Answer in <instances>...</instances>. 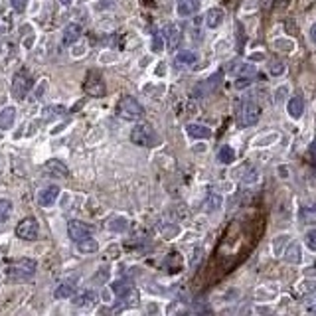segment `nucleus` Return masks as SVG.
Wrapping results in <instances>:
<instances>
[{
	"instance_id": "nucleus-1",
	"label": "nucleus",
	"mask_w": 316,
	"mask_h": 316,
	"mask_svg": "<svg viewBox=\"0 0 316 316\" xmlns=\"http://www.w3.org/2000/svg\"><path fill=\"white\" fill-rule=\"evenodd\" d=\"M131 140L138 146H156L160 142L158 138V133L152 129V125L148 123H142V125H136L133 131H131Z\"/></svg>"
},
{
	"instance_id": "nucleus-2",
	"label": "nucleus",
	"mask_w": 316,
	"mask_h": 316,
	"mask_svg": "<svg viewBox=\"0 0 316 316\" xmlns=\"http://www.w3.org/2000/svg\"><path fill=\"white\" fill-rule=\"evenodd\" d=\"M117 113H119V117L125 119V121H136V119L142 117L144 109H142V105H140L135 97L127 95V97H123V99L119 101V105H117Z\"/></svg>"
},
{
	"instance_id": "nucleus-3",
	"label": "nucleus",
	"mask_w": 316,
	"mask_h": 316,
	"mask_svg": "<svg viewBox=\"0 0 316 316\" xmlns=\"http://www.w3.org/2000/svg\"><path fill=\"white\" fill-rule=\"evenodd\" d=\"M36 267H38V263L34 259H18L16 263H12L8 267V275L16 281H28L34 277Z\"/></svg>"
},
{
	"instance_id": "nucleus-4",
	"label": "nucleus",
	"mask_w": 316,
	"mask_h": 316,
	"mask_svg": "<svg viewBox=\"0 0 316 316\" xmlns=\"http://www.w3.org/2000/svg\"><path fill=\"white\" fill-rule=\"evenodd\" d=\"M261 119V109H259V105L257 103H243L241 107H239V113H237V123L241 129H247V127H253L257 125V121Z\"/></svg>"
},
{
	"instance_id": "nucleus-5",
	"label": "nucleus",
	"mask_w": 316,
	"mask_h": 316,
	"mask_svg": "<svg viewBox=\"0 0 316 316\" xmlns=\"http://www.w3.org/2000/svg\"><path fill=\"white\" fill-rule=\"evenodd\" d=\"M30 87H32V77H30V73H28L26 69H20L18 73H14V79H12V89H10L14 99L22 101V99L28 95Z\"/></svg>"
},
{
	"instance_id": "nucleus-6",
	"label": "nucleus",
	"mask_w": 316,
	"mask_h": 316,
	"mask_svg": "<svg viewBox=\"0 0 316 316\" xmlns=\"http://www.w3.org/2000/svg\"><path fill=\"white\" fill-rule=\"evenodd\" d=\"M83 91L91 97H105L107 93V87H105V81L103 77L97 73V71H89L87 73V79L83 83Z\"/></svg>"
},
{
	"instance_id": "nucleus-7",
	"label": "nucleus",
	"mask_w": 316,
	"mask_h": 316,
	"mask_svg": "<svg viewBox=\"0 0 316 316\" xmlns=\"http://www.w3.org/2000/svg\"><path fill=\"white\" fill-rule=\"evenodd\" d=\"M222 85V71L209 75L205 79H202L196 87H194V95L196 97H205V95H212L214 91H218V87Z\"/></svg>"
},
{
	"instance_id": "nucleus-8",
	"label": "nucleus",
	"mask_w": 316,
	"mask_h": 316,
	"mask_svg": "<svg viewBox=\"0 0 316 316\" xmlns=\"http://www.w3.org/2000/svg\"><path fill=\"white\" fill-rule=\"evenodd\" d=\"M38 233H40V226L34 218H24L18 226H16V235L20 239H26V241H34L38 239Z\"/></svg>"
},
{
	"instance_id": "nucleus-9",
	"label": "nucleus",
	"mask_w": 316,
	"mask_h": 316,
	"mask_svg": "<svg viewBox=\"0 0 316 316\" xmlns=\"http://www.w3.org/2000/svg\"><path fill=\"white\" fill-rule=\"evenodd\" d=\"M91 227L87 226V224H83V222H77V220H73V222H69V226H68V233H69V237L77 243V241H83V239H87V237H91Z\"/></svg>"
},
{
	"instance_id": "nucleus-10",
	"label": "nucleus",
	"mask_w": 316,
	"mask_h": 316,
	"mask_svg": "<svg viewBox=\"0 0 316 316\" xmlns=\"http://www.w3.org/2000/svg\"><path fill=\"white\" fill-rule=\"evenodd\" d=\"M58 196H60V186L49 184V186H45V188L40 190V194H38V203H40L42 207H49V205H54V202L58 200Z\"/></svg>"
},
{
	"instance_id": "nucleus-11",
	"label": "nucleus",
	"mask_w": 316,
	"mask_h": 316,
	"mask_svg": "<svg viewBox=\"0 0 316 316\" xmlns=\"http://www.w3.org/2000/svg\"><path fill=\"white\" fill-rule=\"evenodd\" d=\"M44 168L49 176H56V178H68L69 176V168L62 160H58V158H49V160L44 164Z\"/></svg>"
},
{
	"instance_id": "nucleus-12",
	"label": "nucleus",
	"mask_w": 316,
	"mask_h": 316,
	"mask_svg": "<svg viewBox=\"0 0 316 316\" xmlns=\"http://www.w3.org/2000/svg\"><path fill=\"white\" fill-rule=\"evenodd\" d=\"M200 8H202V0H180L176 4V12L182 18L194 16L196 12H200Z\"/></svg>"
},
{
	"instance_id": "nucleus-13",
	"label": "nucleus",
	"mask_w": 316,
	"mask_h": 316,
	"mask_svg": "<svg viewBox=\"0 0 316 316\" xmlns=\"http://www.w3.org/2000/svg\"><path fill=\"white\" fill-rule=\"evenodd\" d=\"M174 62H176V66L190 68V66H196L200 62V56L196 54V51H192V49H182V51H178V54L174 56Z\"/></svg>"
},
{
	"instance_id": "nucleus-14",
	"label": "nucleus",
	"mask_w": 316,
	"mask_h": 316,
	"mask_svg": "<svg viewBox=\"0 0 316 316\" xmlns=\"http://www.w3.org/2000/svg\"><path fill=\"white\" fill-rule=\"evenodd\" d=\"M186 135L190 138H209L212 136V131H209V127L200 125V123H188L186 125Z\"/></svg>"
},
{
	"instance_id": "nucleus-15",
	"label": "nucleus",
	"mask_w": 316,
	"mask_h": 316,
	"mask_svg": "<svg viewBox=\"0 0 316 316\" xmlns=\"http://www.w3.org/2000/svg\"><path fill=\"white\" fill-rule=\"evenodd\" d=\"M79 38H81V26H79V24H69V26H66V30H64L62 44H64V45H71V44L77 42Z\"/></svg>"
},
{
	"instance_id": "nucleus-16",
	"label": "nucleus",
	"mask_w": 316,
	"mask_h": 316,
	"mask_svg": "<svg viewBox=\"0 0 316 316\" xmlns=\"http://www.w3.org/2000/svg\"><path fill=\"white\" fill-rule=\"evenodd\" d=\"M287 111H289V115H291L293 119H300V117H302V111H304V101H302L300 97L289 99V103H287Z\"/></svg>"
},
{
	"instance_id": "nucleus-17",
	"label": "nucleus",
	"mask_w": 316,
	"mask_h": 316,
	"mask_svg": "<svg viewBox=\"0 0 316 316\" xmlns=\"http://www.w3.org/2000/svg\"><path fill=\"white\" fill-rule=\"evenodd\" d=\"M224 22V10L222 8H209L205 14V26L207 28H218Z\"/></svg>"
},
{
	"instance_id": "nucleus-18",
	"label": "nucleus",
	"mask_w": 316,
	"mask_h": 316,
	"mask_svg": "<svg viewBox=\"0 0 316 316\" xmlns=\"http://www.w3.org/2000/svg\"><path fill=\"white\" fill-rule=\"evenodd\" d=\"M14 119H16V109L14 107H6L0 111V129L2 131H8L12 125H14Z\"/></svg>"
},
{
	"instance_id": "nucleus-19",
	"label": "nucleus",
	"mask_w": 316,
	"mask_h": 316,
	"mask_svg": "<svg viewBox=\"0 0 316 316\" xmlns=\"http://www.w3.org/2000/svg\"><path fill=\"white\" fill-rule=\"evenodd\" d=\"M111 291H113L117 296H125L127 293L133 291V281H129V279H119V281H115V283L111 285Z\"/></svg>"
},
{
	"instance_id": "nucleus-20",
	"label": "nucleus",
	"mask_w": 316,
	"mask_h": 316,
	"mask_svg": "<svg viewBox=\"0 0 316 316\" xmlns=\"http://www.w3.org/2000/svg\"><path fill=\"white\" fill-rule=\"evenodd\" d=\"M95 300H97V294L91 293V291H85V293L73 296V304L75 306H91V304H95Z\"/></svg>"
},
{
	"instance_id": "nucleus-21",
	"label": "nucleus",
	"mask_w": 316,
	"mask_h": 316,
	"mask_svg": "<svg viewBox=\"0 0 316 316\" xmlns=\"http://www.w3.org/2000/svg\"><path fill=\"white\" fill-rule=\"evenodd\" d=\"M218 160H220L222 164H231V162L235 160V150H233V146L224 144V146L220 148V152H218Z\"/></svg>"
},
{
	"instance_id": "nucleus-22",
	"label": "nucleus",
	"mask_w": 316,
	"mask_h": 316,
	"mask_svg": "<svg viewBox=\"0 0 316 316\" xmlns=\"http://www.w3.org/2000/svg\"><path fill=\"white\" fill-rule=\"evenodd\" d=\"M302 255H300V245L298 243H291L287 249H285V261L287 263H300Z\"/></svg>"
},
{
	"instance_id": "nucleus-23",
	"label": "nucleus",
	"mask_w": 316,
	"mask_h": 316,
	"mask_svg": "<svg viewBox=\"0 0 316 316\" xmlns=\"http://www.w3.org/2000/svg\"><path fill=\"white\" fill-rule=\"evenodd\" d=\"M56 298L58 300H64V298H71L75 294V285L73 283H62L58 289H56Z\"/></svg>"
},
{
	"instance_id": "nucleus-24",
	"label": "nucleus",
	"mask_w": 316,
	"mask_h": 316,
	"mask_svg": "<svg viewBox=\"0 0 316 316\" xmlns=\"http://www.w3.org/2000/svg\"><path fill=\"white\" fill-rule=\"evenodd\" d=\"M300 222L302 224H316V203L300 207Z\"/></svg>"
},
{
	"instance_id": "nucleus-25",
	"label": "nucleus",
	"mask_w": 316,
	"mask_h": 316,
	"mask_svg": "<svg viewBox=\"0 0 316 316\" xmlns=\"http://www.w3.org/2000/svg\"><path fill=\"white\" fill-rule=\"evenodd\" d=\"M164 36L168 38V47L170 49H176V45L180 44V30L176 28V26H166V32H164Z\"/></svg>"
},
{
	"instance_id": "nucleus-26",
	"label": "nucleus",
	"mask_w": 316,
	"mask_h": 316,
	"mask_svg": "<svg viewBox=\"0 0 316 316\" xmlns=\"http://www.w3.org/2000/svg\"><path fill=\"white\" fill-rule=\"evenodd\" d=\"M239 176H241V180H243V182L251 184V182H255V180L259 178V172H257V170H255L253 166L245 164L243 168H239Z\"/></svg>"
},
{
	"instance_id": "nucleus-27",
	"label": "nucleus",
	"mask_w": 316,
	"mask_h": 316,
	"mask_svg": "<svg viewBox=\"0 0 316 316\" xmlns=\"http://www.w3.org/2000/svg\"><path fill=\"white\" fill-rule=\"evenodd\" d=\"M77 249H79L81 253H85V255H91V253H95V251L99 249V245H97L95 239L87 237V239H83V241H77Z\"/></svg>"
},
{
	"instance_id": "nucleus-28",
	"label": "nucleus",
	"mask_w": 316,
	"mask_h": 316,
	"mask_svg": "<svg viewBox=\"0 0 316 316\" xmlns=\"http://www.w3.org/2000/svg\"><path fill=\"white\" fill-rule=\"evenodd\" d=\"M233 73L235 75H247V77H251V75L257 73V68L253 64H235L233 66Z\"/></svg>"
},
{
	"instance_id": "nucleus-29",
	"label": "nucleus",
	"mask_w": 316,
	"mask_h": 316,
	"mask_svg": "<svg viewBox=\"0 0 316 316\" xmlns=\"http://www.w3.org/2000/svg\"><path fill=\"white\" fill-rule=\"evenodd\" d=\"M107 227H109L111 231H125V229L129 227V222H127L125 218H111L109 224H107Z\"/></svg>"
},
{
	"instance_id": "nucleus-30",
	"label": "nucleus",
	"mask_w": 316,
	"mask_h": 316,
	"mask_svg": "<svg viewBox=\"0 0 316 316\" xmlns=\"http://www.w3.org/2000/svg\"><path fill=\"white\" fill-rule=\"evenodd\" d=\"M205 207V212H209V214H214V212H218L220 209V205H222V198L220 196H209L207 200H205V203H203Z\"/></svg>"
},
{
	"instance_id": "nucleus-31",
	"label": "nucleus",
	"mask_w": 316,
	"mask_h": 316,
	"mask_svg": "<svg viewBox=\"0 0 316 316\" xmlns=\"http://www.w3.org/2000/svg\"><path fill=\"white\" fill-rule=\"evenodd\" d=\"M12 214V202L10 200H0V222H6Z\"/></svg>"
},
{
	"instance_id": "nucleus-32",
	"label": "nucleus",
	"mask_w": 316,
	"mask_h": 316,
	"mask_svg": "<svg viewBox=\"0 0 316 316\" xmlns=\"http://www.w3.org/2000/svg\"><path fill=\"white\" fill-rule=\"evenodd\" d=\"M273 45L281 51H293L294 49V44L291 40H273Z\"/></svg>"
},
{
	"instance_id": "nucleus-33",
	"label": "nucleus",
	"mask_w": 316,
	"mask_h": 316,
	"mask_svg": "<svg viewBox=\"0 0 316 316\" xmlns=\"http://www.w3.org/2000/svg\"><path fill=\"white\" fill-rule=\"evenodd\" d=\"M304 239H306V245H308L312 251H316V229H308L306 235H304Z\"/></svg>"
},
{
	"instance_id": "nucleus-34",
	"label": "nucleus",
	"mask_w": 316,
	"mask_h": 316,
	"mask_svg": "<svg viewBox=\"0 0 316 316\" xmlns=\"http://www.w3.org/2000/svg\"><path fill=\"white\" fill-rule=\"evenodd\" d=\"M300 291H302L304 294L314 293V291H316V281H302V283H300Z\"/></svg>"
},
{
	"instance_id": "nucleus-35",
	"label": "nucleus",
	"mask_w": 316,
	"mask_h": 316,
	"mask_svg": "<svg viewBox=\"0 0 316 316\" xmlns=\"http://www.w3.org/2000/svg\"><path fill=\"white\" fill-rule=\"evenodd\" d=\"M10 6L16 10V12H22L26 8V0H10Z\"/></svg>"
},
{
	"instance_id": "nucleus-36",
	"label": "nucleus",
	"mask_w": 316,
	"mask_h": 316,
	"mask_svg": "<svg viewBox=\"0 0 316 316\" xmlns=\"http://www.w3.org/2000/svg\"><path fill=\"white\" fill-rule=\"evenodd\" d=\"M162 45H164L162 38H160V36H154V42H152V49H154V51H162Z\"/></svg>"
},
{
	"instance_id": "nucleus-37",
	"label": "nucleus",
	"mask_w": 316,
	"mask_h": 316,
	"mask_svg": "<svg viewBox=\"0 0 316 316\" xmlns=\"http://www.w3.org/2000/svg\"><path fill=\"white\" fill-rule=\"evenodd\" d=\"M308 154H310V158H312V162L316 164V140L310 144V148H308Z\"/></svg>"
},
{
	"instance_id": "nucleus-38",
	"label": "nucleus",
	"mask_w": 316,
	"mask_h": 316,
	"mask_svg": "<svg viewBox=\"0 0 316 316\" xmlns=\"http://www.w3.org/2000/svg\"><path fill=\"white\" fill-rule=\"evenodd\" d=\"M283 69H285V68H283V64H277L275 68L271 66V73H273V75H279V73H283Z\"/></svg>"
},
{
	"instance_id": "nucleus-39",
	"label": "nucleus",
	"mask_w": 316,
	"mask_h": 316,
	"mask_svg": "<svg viewBox=\"0 0 316 316\" xmlns=\"http://www.w3.org/2000/svg\"><path fill=\"white\" fill-rule=\"evenodd\" d=\"M291 0H275V8H285Z\"/></svg>"
},
{
	"instance_id": "nucleus-40",
	"label": "nucleus",
	"mask_w": 316,
	"mask_h": 316,
	"mask_svg": "<svg viewBox=\"0 0 316 316\" xmlns=\"http://www.w3.org/2000/svg\"><path fill=\"white\" fill-rule=\"evenodd\" d=\"M310 40L314 42V45H316V22L310 26Z\"/></svg>"
},
{
	"instance_id": "nucleus-41",
	"label": "nucleus",
	"mask_w": 316,
	"mask_h": 316,
	"mask_svg": "<svg viewBox=\"0 0 316 316\" xmlns=\"http://www.w3.org/2000/svg\"><path fill=\"white\" fill-rule=\"evenodd\" d=\"M60 2H62V4H64V6H69V4H71V2H73V0H60Z\"/></svg>"
},
{
	"instance_id": "nucleus-42",
	"label": "nucleus",
	"mask_w": 316,
	"mask_h": 316,
	"mask_svg": "<svg viewBox=\"0 0 316 316\" xmlns=\"http://www.w3.org/2000/svg\"><path fill=\"white\" fill-rule=\"evenodd\" d=\"M312 312H316V306H312Z\"/></svg>"
}]
</instances>
